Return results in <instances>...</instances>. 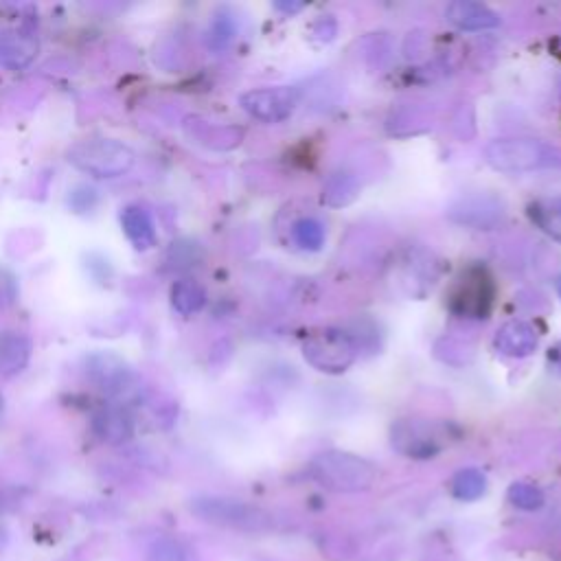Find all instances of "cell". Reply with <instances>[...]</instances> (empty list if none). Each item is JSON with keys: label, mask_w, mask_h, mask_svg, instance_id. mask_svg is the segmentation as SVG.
I'll return each instance as SVG.
<instances>
[{"label": "cell", "mask_w": 561, "mask_h": 561, "mask_svg": "<svg viewBox=\"0 0 561 561\" xmlns=\"http://www.w3.org/2000/svg\"><path fill=\"white\" fill-rule=\"evenodd\" d=\"M3 408H5V397L0 393V412H3Z\"/></svg>", "instance_id": "cell-28"}, {"label": "cell", "mask_w": 561, "mask_h": 561, "mask_svg": "<svg viewBox=\"0 0 561 561\" xmlns=\"http://www.w3.org/2000/svg\"><path fill=\"white\" fill-rule=\"evenodd\" d=\"M121 226H123V233L128 235V239L132 242V246L136 250H141V253L152 250L158 244L152 215L141 209V206H128V209L121 213Z\"/></svg>", "instance_id": "cell-16"}, {"label": "cell", "mask_w": 561, "mask_h": 561, "mask_svg": "<svg viewBox=\"0 0 561 561\" xmlns=\"http://www.w3.org/2000/svg\"><path fill=\"white\" fill-rule=\"evenodd\" d=\"M292 239L305 253H318V250L325 246L327 239L325 224L316 220V217H301V220L294 222L292 226Z\"/></svg>", "instance_id": "cell-21"}, {"label": "cell", "mask_w": 561, "mask_h": 561, "mask_svg": "<svg viewBox=\"0 0 561 561\" xmlns=\"http://www.w3.org/2000/svg\"><path fill=\"white\" fill-rule=\"evenodd\" d=\"M68 163L90 178L112 180L132 171L136 154L117 139H84L68 150Z\"/></svg>", "instance_id": "cell-4"}, {"label": "cell", "mask_w": 561, "mask_h": 561, "mask_svg": "<svg viewBox=\"0 0 561 561\" xmlns=\"http://www.w3.org/2000/svg\"><path fill=\"white\" fill-rule=\"evenodd\" d=\"M507 498L515 509L522 511H537L542 509L546 502L544 491L531 483H513L507 491Z\"/></svg>", "instance_id": "cell-24"}, {"label": "cell", "mask_w": 561, "mask_h": 561, "mask_svg": "<svg viewBox=\"0 0 561 561\" xmlns=\"http://www.w3.org/2000/svg\"><path fill=\"white\" fill-rule=\"evenodd\" d=\"M147 561H198V557L185 542L174 537H160L147 551Z\"/></svg>", "instance_id": "cell-23"}, {"label": "cell", "mask_w": 561, "mask_h": 561, "mask_svg": "<svg viewBox=\"0 0 561 561\" xmlns=\"http://www.w3.org/2000/svg\"><path fill=\"white\" fill-rule=\"evenodd\" d=\"M309 474L318 485L336 494H358L373 487L377 469L358 454L327 450L314 456V461L309 463Z\"/></svg>", "instance_id": "cell-1"}, {"label": "cell", "mask_w": 561, "mask_h": 561, "mask_svg": "<svg viewBox=\"0 0 561 561\" xmlns=\"http://www.w3.org/2000/svg\"><path fill=\"white\" fill-rule=\"evenodd\" d=\"M169 299H171V307H174L180 316H193L204 309L206 290L198 281L180 279L171 285Z\"/></svg>", "instance_id": "cell-17"}, {"label": "cell", "mask_w": 561, "mask_h": 561, "mask_svg": "<svg viewBox=\"0 0 561 561\" xmlns=\"http://www.w3.org/2000/svg\"><path fill=\"white\" fill-rule=\"evenodd\" d=\"M40 40L25 29H7L0 33V66L7 71H25L36 62Z\"/></svg>", "instance_id": "cell-10"}, {"label": "cell", "mask_w": 561, "mask_h": 561, "mask_svg": "<svg viewBox=\"0 0 561 561\" xmlns=\"http://www.w3.org/2000/svg\"><path fill=\"white\" fill-rule=\"evenodd\" d=\"M450 491H452V496L456 500L474 502V500L485 496L487 478H485L483 472H480V469H474V467L461 469V472L452 478Z\"/></svg>", "instance_id": "cell-20"}, {"label": "cell", "mask_w": 561, "mask_h": 561, "mask_svg": "<svg viewBox=\"0 0 561 561\" xmlns=\"http://www.w3.org/2000/svg\"><path fill=\"white\" fill-rule=\"evenodd\" d=\"M360 193V182L358 178L349 174V171H336V174H331L325 182L323 187V202L327 206H347L353 200L358 198Z\"/></svg>", "instance_id": "cell-19"}, {"label": "cell", "mask_w": 561, "mask_h": 561, "mask_svg": "<svg viewBox=\"0 0 561 561\" xmlns=\"http://www.w3.org/2000/svg\"><path fill=\"white\" fill-rule=\"evenodd\" d=\"M485 160L500 174H529L561 165V150L529 136H505L485 147Z\"/></svg>", "instance_id": "cell-2"}, {"label": "cell", "mask_w": 561, "mask_h": 561, "mask_svg": "<svg viewBox=\"0 0 561 561\" xmlns=\"http://www.w3.org/2000/svg\"><path fill=\"white\" fill-rule=\"evenodd\" d=\"M496 303V283L485 268L465 270L448 294V307L456 316L485 320Z\"/></svg>", "instance_id": "cell-6"}, {"label": "cell", "mask_w": 561, "mask_h": 561, "mask_svg": "<svg viewBox=\"0 0 561 561\" xmlns=\"http://www.w3.org/2000/svg\"><path fill=\"white\" fill-rule=\"evenodd\" d=\"M31 340L20 331L0 334V377H16L27 369L31 360Z\"/></svg>", "instance_id": "cell-15"}, {"label": "cell", "mask_w": 561, "mask_h": 561, "mask_svg": "<svg viewBox=\"0 0 561 561\" xmlns=\"http://www.w3.org/2000/svg\"><path fill=\"white\" fill-rule=\"evenodd\" d=\"M450 220L461 226H472L476 231H489L502 220V204L489 196L461 198L450 206Z\"/></svg>", "instance_id": "cell-9"}, {"label": "cell", "mask_w": 561, "mask_h": 561, "mask_svg": "<svg viewBox=\"0 0 561 561\" xmlns=\"http://www.w3.org/2000/svg\"><path fill=\"white\" fill-rule=\"evenodd\" d=\"M93 432L103 443H128L134 437V419L121 406H103L93 415Z\"/></svg>", "instance_id": "cell-14"}, {"label": "cell", "mask_w": 561, "mask_h": 561, "mask_svg": "<svg viewBox=\"0 0 561 561\" xmlns=\"http://www.w3.org/2000/svg\"><path fill=\"white\" fill-rule=\"evenodd\" d=\"M303 5L299 3V5H288V3H277V9H281V11H288V14H294V11H299Z\"/></svg>", "instance_id": "cell-26"}, {"label": "cell", "mask_w": 561, "mask_h": 561, "mask_svg": "<svg viewBox=\"0 0 561 561\" xmlns=\"http://www.w3.org/2000/svg\"><path fill=\"white\" fill-rule=\"evenodd\" d=\"M239 103L246 114L261 123H281L290 119L299 106V93L292 86L257 88L244 93Z\"/></svg>", "instance_id": "cell-8"}, {"label": "cell", "mask_w": 561, "mask_h": 561, "mask_svg": "<svg viewBox=\"0 0 561 561\" xmlns=\"http://www.w3.org/2000/svg\"><path fill=\"white\" fill-rule=\"evenodd\" d=\"M358 345L345 329L320 327L309 331L303 340L305 362L325 375L347 373L358 360Z\"/></svg>", "instance_id": "cell-5"}, {"label": "cell", "mask_w": 561, "mask_h": 561, "mask_svg": "<svg viewBox=\"0 0 561 561\" xmlns=\"http://www.w3.org/2000/svg\"><path fill=\"white\" fill-rule=\"evenodd\" d=\"M494 347L498 353L513 360L529 358L540 347V336L533 325L524 323V320H509L496 331Z\"/></svg>", "instance_id": "cell-12"}, {"label": "cell", "mask_w": 561, "mask_h": 561, "mask_svg": "<svg viewBox=\"0 0 561 561\" xmlns=\"http://www.w3.org/2000/svg\"><path fill=\"white\" fill-rule=\"evenodd\" d=\"M235 36H237L235 18L228 14V11H220V14H215L209 25V31H206V42H209V49L224 51L231 47Z\"/></svg>", "instance_id": "cell-22"}, {"label": "cell", "mask_w": 561, "mask_h": 561, "mask_svg": "<svg viewBox=\"0 0 561 561\" xmlns=\"http://www.w3.org/2000/svg\"><path fill=\"white\" fill-rule=\"evenodd\" d=\"M88 375L90 380L108 395H121L128 391L132 384V371L123 360H119L112 353H97V356L88 358Z\"/></svg>", "instance_id": "cell-11"}, {"label": "cell", "mask_w": 561, "mask_h": 561, "mask_svg": "<svg viewBox=\"0 0 561 561\" xmlns=\"http://www.w3.org/2000/svg\"><path fill=\"white\" fill-rule=\"evenodd\" d=\"M445 18L461 31H489L500 27V16L494 9L476 0H454L445 7Z\"/></svg>", "instance_id": "cell-13"}, {"label": "cell", "mask_w": 561, "mask_h": 561, "mask_svg": "<svg viewBox=\"0 0 561 561\" xmlns=\"http://www.w3.org/2000/svg\"><path fill=\"white\" fill-rule=\"evenodd\" d=\"M548 364H551L553 373L561 375V342L551 349V353H548Z\"/></svg>", "instance_id": "cell-25"}, {"label": "cell", "mask_w": 561, "mask_h": 561, "mask_svg": "<svg viewBox=\"0 0 561 561\" xmlns=\"http://www.w3.org/2000/svg\"><path fill=\"white\" fill-rule=\"evenodd\" d=\"M393 448L408 459H432L445 448V432L428 419H402L393 426Z\"/></svg>", "instance_id": "cell-7"}, {"label": "cell", "mask_w": 561, "mask_h": 561, "mask_svg": "<svg viewBox=\"0 0 561 561\" xmlns=\"http://www.w3.org/2000/svg\"><path fill=\"white\" fill-rule=\"evenodd\" d=\"M191 513L198 520L239 533H266L272 529V515L250 502L224 496H198L191 500Z\"/></svg>", "instance_id": "cell-3"}, {"label": "cell", "mask_w": 561, "mask_h": 561, "mask_svg": "<svg viewBox=\"0 0 561 561\" xmlns=\"http://www.w3.org/2000/svg\"><path fill=\"white\" fill-rule=\"evenodd\" d=\"M526 213L537 231L561 244V200H535Z\"/></svg>", "instance_id": "cell-18"}, {"label": "cell", "mask_w": 561, "mask_h": 561, "mask_svg": "<svg viewBox=\"0 0 561 561\" xmlns=\"http://www.w3.org/2000/svg\"><path fill=\"white\" fill-rule=\"evenodd\" d=\"M555 288H557V294H559V299H561V274H559L557 281H555Z\"/></svg>", "instance_id": "cell-27"}]
</instances>
